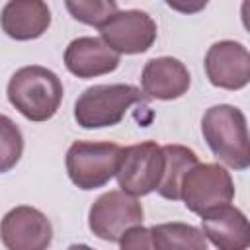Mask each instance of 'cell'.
<instances>
[{
    "mask_svg": "<svg viewBox=\"0 0 250 250\" xmlns=\"http://www.w3.org/2000/svg\"><path fill=\"white\" fill-rule=\"evenodd\" d=\"M23 152V135L20 127L0 113V174L12 170Z\"/></svg>",
    "mask_w": 250,
    "mask_h": 250,
    "instance_id": "18",
    "label": "cell"
},
{
    "mask_svg": "<svg viewBox=\"0 0 250 250\" xmlns=\"http://www.w3.org/2000/svg\"><path fill=\"white\" fill-rule=\"evenodd\" d=\"M64 66L78 78L109 74L119 66V55L100 37H76L64 51Z\"/></svg>",
    "mask_w": 250,
    "mask_h": 250,
    "instance_id": "13",
    "label": "cell"
},
{
    "mask_svg": "<svg viewBox=\"0 0 250 250\" xmlns=\"http://www.w3.org/2000/svg\"><path fill=\"white\" fill-rule=\"evenodd\" d=\"M152 250H207L201 229L188 223H160L148 229Z\"/></svg>",
    "mask_w": 250,
    "mask_h": 250,
    "instance_id": "16",
    "label": "cell"
},
{
    "mask_svg": "<svg viewBox=\"0 0 250 250\" xmlns=\"http://www.w3.org/2000/svg\"><path fill=\"white\" fill-rule=\"evenodd\" d=\"M232 197L234 182L221 164L197 162L184 174L180 182V199L191 213L199 217L213 207L230 203Z\"/></svg>",
    "mask_w": 250,
    "mask_h": 250,
    "instance_id": "6",
    "label": "cell"
},
{
    "mask_svg": "<svg viewBox=\"0 0 250 250\" xmlns=\"http://www.w3.org/2000/svg\"><path fill=\"white\" fill-rule=\"evenodd\" d=\"M10 104L29 121L41 123L51 119L62 102L61 78L39 64L21 66L16 70L6 88Z\"/></svg>",
    "mask_w": 250,
    "mask_h": 250,
    "instance_id": "1",
    "label": "cell"
},
{
    "mask_svg": "<svg viewBox=\"0 0 250 250\" xmlns=\"http://www.w3.org/2000/svg\"><path fill=\"white\" fill-rule=\"evenodd\" d=\"M201 133L217 160L234 170L250 166L248 125L238 107L229 104L209 107L201 119Z\"/></svg>",
    "mask_w": 250,
    "mask_h": 250,
    "instance_id": "2",
    "label": "cell"
},
{
    "mask_svg": "<svg viewBox=\"0 0 250 250\" xmlns=\"http://www.w3.org/2000/svg\"><path fill=\"white\" fill-rule=\"evenodd\" d=\"M100 39L117 55H139L152 47L156 21L143 10H117L102 27Z\"/></svg>",
    "mask_w": 250,
    "mask_h": 250,
    "instance_id": "8",
    "label": "cell"
},
{
    "mask_svg": "<svg viewBox=\"0 0 250 250\" xmlns=\"http://www.w3.org/2000/svg\"><path fill=\"white\" fill-rule=\"evenodd\" d=\"M119 248L121 250H152L150 230L145 229L143 225L127 229L119 238Z\"/></svg>",
    "mask_w": 250,
    "mask_h": 250,
    "instance_id": "19",
    "label": "cell"
},
{
    "mask_svg": "<svg viewBox=\"0 0 250 250\" xmlns=\"http://www.w3.org/2000/svg\"><path fill=\"white\" fill-rule=\"evenodd\" d=\"M119 152L121 146L109 141H76L66 150V174L76 188L98 189L115 176Z\"/></svg>",
    "mask_w": 250,
    "mask_h": 250,
    "instance_id": "4",
    "label": "cell"
},
{
    "mask_svg": "<svg viewBox=\"0 0 250 250\" xmlns=\"http://www.w3.org/2000/svg\"><path fill=\"white\" fill-rule=\"evenodd\" d=\"M191 84L189 70L180 59L174 57H156L145 62L141 74V86L145 98L152 100H178L182 98Z\"/></svg>",
    "mask_w": 250,
    "mask_h": 250,
    "instance_id": "12",
    "label": "cell"
},
{
    "mask_svg": "<svg viewBox=\"0 0 250 250\" xmlns=\"http://www.w3.org/2000/svg\"><path fill=\"white\" fill-rule=\"evenodd\" d=\"M66 250H94V248H90L88 244H70Z\"/></svg>",
    "mask_w": 250,
    "mask_h": 250,
    "instance_id": "20",
    "label": "cell"
},
{
    "mask_svg": "<svg viewBox=\"0 0 250 250\" xmlns=\"http://www.w3.org/2000/svg\"><path fill=\"white\" fill-rule=\"evenodd\" d=\"M64 6L76 21L98 29L117 12L115 0H66Z\"/></svg>",
    "mask_w": 250,
    "mask_h": 250,
    "instance_id": "17",
    "label": "cell"
},
{
    "mask_svg": "<svg viewBox=\"0 0 250 250\" xmlns=\"http://www.w3.org/2000/svg\"><path fill=\"white\" fill-rule=\"evenodd\" d=\"M0 240L6 250H47L53 240V227L39 209L18 205L2 217Z\"/></svg>",
    "mask_w": 250,
    "mask_h": 250,
    "instance_id": "9",
    "label": "cell"
},
{
    "mask_svg": "<svg viewBox=\"0 0 250 250\" xmlns=\"http://www.w3.org/2000/svg\"><path fill=\"white\" fill-rule=\"evenodd\" d=\"M51 25V10L41 0H10L0 14L2 31L16 41L41 37Z\"/></svg>",
    "mask_w": 250,
    "mask_h": 250,
    "instance_id": "14",
    "label": "cell"
},
{
    "mask_svg": "<svg viewBox=\"0 0 250 250\" xmlns=\"http://www.w3.org/2000/svg\"><path fill=\"white\" fill-rule=\"evenodd\" d=\"M162 154H164V174H162V180H160L156 191L164 199L178 201L180 199V182H182L184 174L199 162V158L191 148H188L184 145H164Z\"/></svg>",
    "mask_w": 250,
    "mask_h": 250,
    "instance_id": "15",
    "label": "cell"
},
{
    "mask_svg": "<svg viewBox=\"0 0 250 250\" xmlns=\"http://www.w3.org/2000/svg\"><path fill=\"white\" fill-rule=\"evenodd\" d=\"M164 174L162 146L154 141H145L121 148L115 170L117 184L123 193L131 197H143L156 191Z\"/></svg>",
    "mask_w": 250,
    "mask_h": 250,
    "instance_id": "5",
    "label": "cell"
},
{
    "mask_svg": "<svg viewBox=\"0 0 250 250\" xmlns=\"http://www.w3.org/2000/svg\"><path fill=\"white\" fill-rule=\"evenodd\" d=\"M201 232L205 240L217 250H246L250 244V230L246 215L230 205H219L201 215Z\"/></svg>",
    "mask_w": 250,
    "mask_h": 250,
    "instance_id": "11",
    "label": "cell"
},
{
    "mask_svg": "<svg viewBox=\"0 0 250 250\" xmlns=\"http://www.w3.org/2000/svg\"><path fill=\"white\" fill-rule=\"evenodd\" d=\"M143 205L137 197L123 193L121 189H111L92 203L88 211V227L98 238L119 242L127 229L143 223Z\"/></svg>",
    "mask_w": 250,
    "mask_h": 250,
    "instance_id": "7",
    "label": "cell"
},
{
    "mask_svg": "<svg viewBox=\"0 0 250 250\" xmlns=\"http://www.w3.org/2000/svg\"><path fill=\"white\" fill-rule=\"evenodd\" d=\"M205 72L213 86L240 90L250 82V53L238 41H217L205 53Z\"/></svg>",
    "mask_w": 250,
    "mask_h": 250,
    "instance_id": "10",
    "label": "cell"
},
{
    "mask_svg": "<svg viewBox=\"0 0 250 250\" xmlns=\"http://www.w3.org/2000/svg\"><path fill=\"white\" fill-rule=\"evenodd\" d=\"M145 94L131 84H94L74 104V119L82 129L117 125L131 105L145 102Z\"/></svg>",
    "mask_w": 250,
    "mask_h": 250,
    "instance_id": "3",
    "label": "cell"
}]
</instances>
